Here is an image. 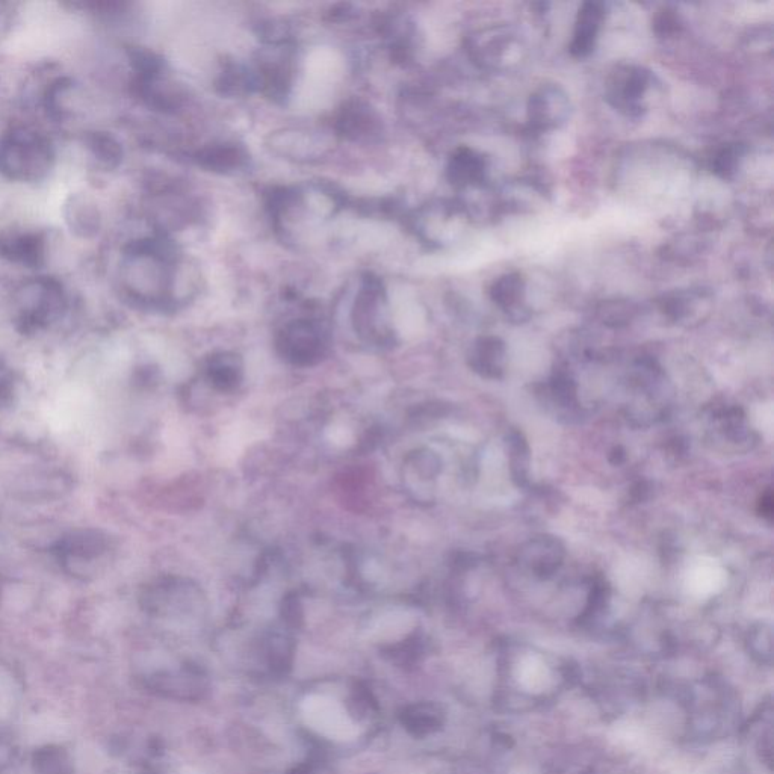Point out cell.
Wrapping results in <instances>:
<instances>
[{
    "label": "cell",
    "instance_id": "277c9868",
    "mask_svg": "<svg viewBox=\"0 0 774 774\" xmlns=\"http://www.w3.org/2000/svg\"><path fill=\"white\" fill-rule=\"evenodd\" d=\"M111 540L99 530H78L56 543L55 554L62 569L75 578L99 575L109 560Z\"/></svg>",
    "mask_w": 774,
    "mask_h": 774
},
{
    "label": "cell",
    "instance_id": "3957f363",
    "mask_svg": "<svg viewBox=\"0 0 774 774\" xmlns=\"http://www.w3.org/2000/svg\"><path fill=\"white\" fill-rule=\"evenodd\" d=\"M64 286L55 277H37L23 283L16 294V326L35 333L52 326L66 312Z\"/></svg>",
    "mask_w": 774,
    "mask_h": 774
},
{
    "label": "cell",
    "instance_id": "603a6c76",
    "mask_svg": "<svg viewBox=\"0 0 774 774\" xmlns=\"http://www.w3.org/2000/svg\"><path fill=\"white\" fill-rule=\"evenodd\" d=\"M508 451H510L511 471L514 478L521 484L527 483L528 462H530V451H528L527 442L522 434L511 433L507 437Z\"/></svg>",
    "mask_w": 774,
    "mask_h": 774
},
{
    "label": "cell",
    "instance_id": "7a4b0ae2",
    "mask_svg": "<svg viewBox=\"0 0 774 774\" xmlns=\"http://www.w3.org/2000/svg\"><path fill=\"white\" fill-rule=\"evenodd\" d=\"M55 164V150L46 135L14 129L0 143V171L16 182H40Z\"/></svg>",
    "mask_w": 774,
    "mask_h": 774
},
{
    "label": "cell",
    "instance_id": "4fadbf2b",
    "mask_svg": "<svg viewBox=\"0 0 774 774\" xmlns=\"http://www.w3.org/2000/svg\"><path fill=\"white\" fill-rule=\"evenodd\" d=\"M67 226L81 238H93L102 227V215L96 203L90 197L75 194L70 196L64 206Z\"/></svg>",
    "mask_w": 774,
    "mask_h": 774
},
{
    "label": "cell",
    "instance_id": "5bb4252c",
    "mask_svg": "<svg viewBox=\"0 0 774 774\" xmlns=\"http://www.w3.org/2000/svg\"><path fill=\"white\" fill-rule=\"evenodd\" d=\"M602 19H604V8L596 2H587L579 10L575 34H573V41L570 44V52L573 56L583 58V56L592 53L596 40H598Z\"/></svg>",
    "mask_w": 774,
    "mask_h": 774
},
{
    "label": "cell",
    "instance_id": "8fae6325",
    "mask_svg": "<svg viewBox=\"0 0 774 774\" xmlns=\"http://www.w3.org/2000/svg\"><path fill=\"white\" fill-rule=\"evenodd\" d=\"M292 79H294V73H292L291 61L282 56L262 59L254 72L256 90L261 91L274 102H283L289 96Z\"/></svg>",
    "mask_w": 774,
    "mask_h": 774
},
{
    "label": "cell",
    "instance_id": "f546056e",
    "mask_svg": "<svg viewBox=\"0 0 774 774\" xmlns=\"http://www.w3.org/2000/svg\"><path fill=\"white\" fill-rule=\"evenodd\" d=\"M10 11H4V5H0V35L4 34L5 28L10 25Z\"/></svg>",
    "mask_w": 774,
    "mask_h": 774
},
{
    "label": "cell",
    "instance_id": "e0dca14e",
    "mask_svg": "<svg viewBox=\"0 0 774 774\" xmlns=\"http://www.w3.org/2000/svg\"><path fill=\"white\" fill-rule=\"evenodd\" d=\"M648 84L649 75L641 69H629L617 76V85L613 90L617 105L629 111L638 109V99L643 96Z\"/></svg>",
    "mask_w": 774,
    "mask_h": 774
},
{
    "label": "cell",
    "instance_id": "7c38bea8",
    "mask_svg": "<svg viewBox=\"0 0 774 774\" xmlns=\"http://www.w3.org/2000/svg\"><path fill=\"white\" fill-rule=\"evenodd\" d=\"M247 150L236 143L209 144L196 153V162L206 171L218 174L236 173L247 167Z\"/></svg>",
    "mask_w": 774,
    "mask_h": 774
},
{
    "label": "cell",
    "instance_id": "83f0119b",
    "mask_svg": "<svg viewBox=\"0 0 774 774\" xmlns=\"http://www.w3.org/2000/svg\"><path fill=\"white\" fill-rule=\"evenodd\" d=\"M676 25H678V17H676L675 14H672V11H663V13L657 17V22H655V28H657V31L661 32V34H670V32L675 31V29L678 28Z\"/></svg>",
    "mask_w": 774,
    "mask_h": 774
},
{
    "label": "cell",
    "instance_id": "d4e9b609",
    "mask_svg": "<svg viewBox=\"0 0 774 774\" xmlns=\"http://www.w3.org/2000/svg\"><path fill=\"white\" fill-rule=\"evenodd\" d=\"M741 155H743L741 146L734 144V146L725 147V149L720 150V152L717 153L716 159H714V171H716L719 176L728 179V177H731L732 174L737 171L738 161H740Z\"/></svg>",
    "mask_w": 774,
    "mask_h": 774
},
{
    "label": "cell",
    "instance_id": "cb8c5ba5",
    "mask_svg": "<svg viewBox=\"0 0 774 774\" xmlns=\"http://www.w3.org/2000/svg\"><path fill=\"white\" fill-rule=\"evenodd\" d=\"M747 648L750 655L758 663L771 664L773 660V637H771L770 626L756 625L750 629L749 638H747Z\"/></svg>",
    "mask_w": 774,
    "mask_h": 774
},
{
    "label": "cell",
    "instance_id": "f1b7e54d",
    "mask_svg": "<svg viewBox=\"0 0 774 774\" xmlns=\"http://www.w3.org/2000/svg\"><path fill=\"white\" fill-rule=\"evenodd\" d=\"M761 511L762 514H764V516H768V518H770L771 513H773V498H771L770 493H768V495L762 499Z\"/></svg>",
    "mask_w": 774,
    "mask_h": 774
},
{
    "label": "cell",
    "instance_id": "8992f818",
    "mask_svg": "<svg viewBox=\"0 0 774 774\" xmlns=\"http://www.w3.org/2000/svg\"><path fill=\"white\" fill-rule=\"evenodd\" d=\"M335 131L345 140L372 141L380 137L383 123L378 112L365 100H348L336 115Z\"/></svg>",
    "mask_w": 774,
    "mask_h": 774
},
{
    "label": "cell",
    "instance_id": "9c48e42d",
    "mask_svg": "<svg viewBox=\"0 0 774 774\" xmlns=\"http://www.w3.org/2000/svg\"><path fill=\"white\" fill-rule=\"evenodd\" d=\"M324 135L318 132L301 131V129H286L271 135L270 147L277 155L295 161H312L324 155L329 149Z\"/></svg>",
    "mask_w": 774,
    "mask_h": 774
},
{
    "label": "cell",
    "instance_id": "44dd1931",
    "mask_svg": "<svg viewBox=\"0 0 774 774\" xmlns=\"http://www.w3.org/2000/svg\"><path fill=\"white\" fill-rule=\"evenodd\" d=\"M217 88L223 96H241V94L250 93L256 90V81H254V72L245 69L238 62H229L224 66L220 78L217 81Z\"/></svg>",
    "mask_w": 774,
    "mask_h": 774
},
{
    "label": "cell",
    "instance_id": "52a82bcc",
    "mask_svg": "<svg viewBox=\"0 0 774 774\" xmlns=\"http://www.w3.org/2000/svg\"><path fill=\"white\" fill-rule=\"evenodd\" d=\"M304 717L319 734L335 740H350L357 734L344 709L335 700L326 699V697L307 699L304 705Z\"/></svg>",
    "mask_w": 774,
    "mask_h": 774
},
{
    "label": "cell",
    "instance_id": "7402d4cb",
    "mask_svg": "<svg viewBox=\"0 0 774 774\" xmlns=\"http://www.w3.org/2000/svg\"><path fill=\"white\" fill-rule=\"evenodd\" d=\"M525 283L519 273L505 274L493 283L490 289L492 300L504 309L511 310L521 303Z\"/></svg>",
    "mask_w": 774,
    "mask_h": 774
},
{
    "label": "cell",
    "instance_id": "ffe728a7",
    "mask_svg": "<svg viewBox=\"0 0 774 774\" xmlns=\"http://www.w3.org/2000/svg\"><path fill=\"white\" fill-rule=\"evenodd\" d=\"M35 774H75V765L66 749L46 746L32 756Z\"/></svg>",
    "mask_w": 774,
    "mask_h": 774
},
{
    "label": "cell",
    "instance_id": "4316f807",
    "mask_svg": "<svg viewBox=\"0 0 774 774\" xmlns=\"http://www.w3.org/2000/svg\"><path fill=\"white\" fill-rule=\"evenodd\" d=\"M16 398V378L13 371L0 363V409L10 406Z\"/></svg>",
    "mask_w": 774,
    "mask_h": 774
},
{
    "label": "cell",
    "instance_id": "ac0fdd59",
    "mask_svg": "<svg viewBox=\"0 0 774 774\" xmlns=\"http://www.w3.org/2000/svg\"><path fill=\"white\" fill-rule=\"evenodd\" d=\"M85 144L91 156L103 170H115L123 161V147L117 138L106 132H90L85 137Z\"/></svg>",
    "mask_w": 774,
    "mask_h": 774
},
{
    "label": "cell",
    "instance_id": "2e32d148",
    "mask_svg": "<svg viewBox=\"0 0 774 774\" xmlns=\"http://www.w3.org/2000/svg\"><path fill=\"white\" fill-rule=\"evenodd\" d=\"M484 176V161L480 155L469 149L454 153L448 164V177L454 185L466 186L480 182Z\"/></svg>",
    "mask_w": 774,
    "mask_h": 774
},
{
    "label": "cell",
    "instance_id": "ba28073f",
    "mask_svg": "<svg viewBox=\"0 0 774 774\" xmlns=\"http://www.w3.org/2000/svg\"><path fill=\"white\" fill-rule=\"evenodd\" d=\"M283 354L297 363H310L321 356L324 341L315 322L298 319L283 330L279 339Z\"/></svg>",
    "mask_w": 774,
    "mask_h": 774
},
{
    "label": "cell",
    "instance_id": "484cf974",
    "mask_svg": "<svg viewBox=\"0 0 774 774\" xmlns=\"http://www.w3.org/2000/svg\"><path fill=\"white\" fill-rule=\"evenodd\" d=\"M212 375L217 378V383L227 386V384L235 383L238 380V365H236V359L233 356H220L212 363Z\"/></svg>",
    "mask_w": 774,
    "mask_h": 774
},
{
    "label": "cell",
    "instance_id": "9a60e30c",
    "mask_svg": "<svg viewBox=\"0 0 774 774\" xmlns=\"http://www.w3.org/2000/svg\"><path fill=\"white\" fill-rule=\"evenodd\" d=\"M522 560L542 578L554 575L563 560V548L554 539H537L522 551Z\"/></svg>",
    "mask_w": 774,
    "mask_h": 774
},
{
    "label": "cell",
    "instance_id": "6da1fadb",
    "mask_svg": "<svg viewBox=\"0 0 774 774\" xmlns=\"http://www.w3.org/2000/svg\"><path fill=\"white\" fill-rule=\"evenodd\" d=\"M179 251L164 235L138 239L124 248L123 286L137 303L164 307L171 303Z\"/></svg>",
    "mask_w": 774,
    "mask_h": 774
},
{
    "label": "cell",
    "instance_id": "30bf717a",
    "mask_svg": "<svg viewBox=\"0 0 774 774\" xmlns=\"http://www.w3.org/2000/svg\"><path fill=\"white\" fill-rule=\"evenodd\" d=\"M47 241L41 232H20L0 238V257L11 264L41 268L46 264Z\"/></svg>",
    "mask_w": 774,
    "mask_h": 774
},
{
    "label": "cell",
    "instance_id": "d6986e66",
    "mask_svg": "<svg viewBox=\"0 0 774 774\" xmlns=\"http://www.w3.org/2000/svg\"><path fill=\"white\" fill-rule=\"evenodd\" d=\"M504 360V344L498 338H483L475 345L472 366L486 377H499Z\"/></svg>",
    "mask_w": 774,
    "mask_h": 774
},
{
    "label": "cell",
    "instance_id": "5b68a950",
    "mask_svg": "<svg viewBox=\"0 0 774 774\" xmlns=\"http://www.w3.org/2000/svg\"><path fill=\"white\" fill-rule=\"evenodd\" d=\"M386 310V291L378 277L368 274L362 280L353 307V324L356 332L366 339H381L386 335L383 315Z\"/></svg>",
    "mask_w": 774,
    "mask_h": 774
}]
</instances>
